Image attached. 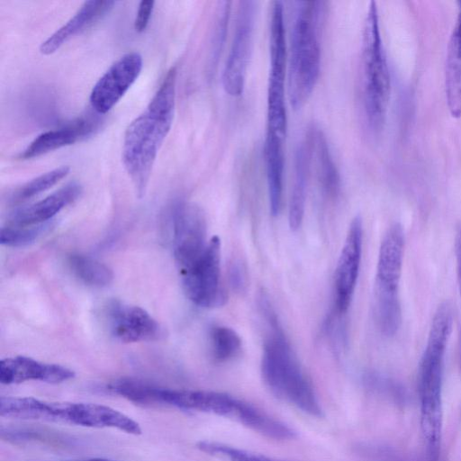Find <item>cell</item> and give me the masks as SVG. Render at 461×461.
Masks as SVG:
<instances>
[{
	"mask_svg": "<svg viewBox=\"0 0 461 461\" xmlns=\"http://www.w3.org/2000/svg\"><path fill=\"white\" fill-rule=\"evenodd\" d=\"M176 68L167 73L144 111L127 127L122 159L139 197L145 194L158 152L173 123Z\"/></svg>",
	"mask_w": 461,
	"mask_h": 461,
	"instance_id": "6da1fadb",
	"label": "cell"
},
{
	"mask_svg": "<svg viewBox=\"0 0 461 461\" xmlns=\"http://www.w3.org/2000/svg\"><path fill=\"white\" fill-rule=\"evenodd\" d=\"M258 305L270 332L264 343L261 361L263 379L271 392L302 411L321 417V407L303 372L267 295L261 293Z\"/></svg>",
	"mask_w": 461,
	"mask_h": 461,
	"instance_id": "7a4b0ae2",
	"label": "cell"
},
{
	"mask_svg": "<svg viewBox=\"0 0 461 461\" xmlns=\"http://www.w3.org/2000/svg\"><path fill=\"white\" fill-rule=\"evenodd\" d=\"M291 32L288 97L294 109L310 98L321 69V34L327 2H297Z\"/></svg>",
	"mask_w": 461,
	"mask_h": 461,
	"instance_id": "3957f363",
	"label": "cell"
},
{
	"mask_svg": "<svg viewBox=\"0 0 461 461\" xmlns=\"http://www.w3.org/2000/svg\"><path fill=\"white\" fill-rule=\"evenodd\" d=\"M0 415L93 428H113L139 435L141 429L129 416L96 403L46 402L33 397H1Z\"/></svg>",
	"mask_w": 461,
	"mask_h": 461,
	"instance_id": "277c9868",
	"label": "cell"
},
{
	"mask_svg": "<svg viewBox=\"0 0 461 461\" xmlns=\"http://www.w3.org/2000/svg\"><path fill=\"white\" fill-rule=\"evenodd\" d=\"M361 90L366 123L374 132L384 124L391 95V77L379 28L376 3L366 13L361 46Z\"/></svg>",
	"mask_w": 461,
	"mask_h": 461,
	"instance_id": "5b68a950",
	"label": "cell"
},
{
	"mask_svg": "<svg viewBox=\"0 0 461 461\" xmlns=\"http://www.w3.org/2000/svg\"><path fill=\"white\" fill-rule=\"evenodd\" d=\"M454 314L451 305H438L432 318L427 344L418 371V389L420 412H442V378L444 357L453 329Z\"/></svg>",
	"mask_w": 461,
	"mask_h": 461,
	"instance_id": "8992f818",
	"label": "cell"
},
{
	"mask_svg": "<svg viewBox=\"0 0 461 461\" xmlns=\"http://www.w3.org/2000/svg\"><path fill=\"white\" fill-rule=\"evenodd\" d=\"M124 397L142 406H170L185 411L214 413L233 419L240 400L222 393L177 390L132 379L124 387Z\"/></svg>",
	"mask_w": 461,
	"mask_h": 461,
	"instance_id": "52a82bcc",
	"label": "cell"
},
{
	"mask_svg": "<svg viewBox=\"0 0 461 461\" xmlns=\"http://www.w3.org/2000/svg\"><path fill=\"white\" fill-rule=\"evenodd\" d=\"M270 70L267 96V131L285 139L287 116L285 102L286 44L284 7L281 1L272 4L269 26Z\"/></svg>",
	"mask_w": 461,
	"mask_h": 461,
	"instance_id": "ba28073f",
	"label": "cell"
},
{
	"mask_svg": "<svg viewBox=\"0 0 461 461\" xmlns=\"http://www.w3.org/2000/svg\"><path fill=\"white\" fill-rule=\"evenodd\" d=\"M221 241L209 240L203 253L187 268L180 271L184 291L190 301L200 307L224 303L226 296L221 284Z\"/></svg>",
	"mask_w": 461,
	"mask_h": 461,
	"instance_id": "9c48e42d",
	"label": "cell"
},
{
	"mask_svg": "<svg viewBox=\"0 0 461 461\" xmlns=\"http://www.w3.org/2000/svg\"><path fill=\"white\" fill-rule=\"evenodd\" d=\"M256 12V2L239 3L233 40L221 76L224 91L234 97L240 96L245 87L253 49Z\"/></svg>",
	"mask_w": 461,
	"mask_h": 461,
	"instance_id": "30bf717a",
	"label": "cell"
},
{
	"mask_svg": "<svg viewBox=\"0 0 461 461\" xmlns=\"http://www.w3.org/2000/svg\"><path fill=\"white\" fill-rule=\"evenodd\" d=\"M207 222L196 204L182 202L173 212V253L180 271L191 266L205 250Z\"/></svg>",
	"mask_w": 461,
	"mask_h": 461,
	"instance_id": "8fae6325",
	"label": "cell"
},
{
	"mask_svg": "<svg viewBox=\"0 0 461 461\" xmlns=\"http://www.w3.org/2000/svg\"><path fill=\"white\" fill-rule=\"evenodd\" d=\"M405 235L400 223H393L384 233L378 252L374 287V303H398L403 262Z\"/></svg>",
	"mask_w": 461,
	"mask_h": 461,
	"instance_id": "7c38bea8",
	"label": "cell"
},
{
	"mask_svg": "<svg viewBox=\"0 0 461 461\" xmlns=\"http://www.w3.org/2000/svg\"><path fill=\"white\" fill-rule=\"evenodd\" d=\"M363 223L356 216L348 230L334 275V312L344 314L351 303L356 288L362 255Z\"/></svg>",
	"mask_w": 461,
	"mask_h": 461,
	"instance_id": "4fadbf2b",
	"label": "cell"
},
{
	"mask_svg": "<svg viewBox=\"0 0 461 461\" xmlns=\"http://www.w3.org/2000/svg\"><path fill=\"white\" fill-rule=\"evenodd\" d=\"M142 57L138 52L122 56L95 84L90 94V104L100 114L109 112L139 77Z\"/></svg>",
	"mask_w": 461,
	"mask_h": 461,
	"instance_id": "5bb4252c",
	"label": "cell"
},
{
	"mask_svg": "<svg viewBox=\"0 0 461 461\" xmlns=\"http://www.w3.org/2000/svg\"><path fill=\"white\" fill-rule=\"evenodd\" d=\"M107 315L111 332L121 342L155 340L161 335L158 321L140 306L113 301L108 305Z\"/></svg>",
	"mask_w": 461,
	"mask_h": 461,
	"instance_id": "9a60e30c",
	"label": "cell"
},
{
	"mask_svg": "<svg viewBox=\"0 0 461 461\" xmlns=\"http://www.w3.org/2000/svg\"><path fill=\"white\" fill-rule=\"evenodd\" d=\"M74 376V371L69 368L57 364L42 363L28 357L17 356L0 361V382L3 384L32 380L59 384Z\"/></svg>",
	"mask_w": 461,
	"mask_h": 461,
	"instance_id": "2e32d148",
	"label": "cell"
},
{
	"mask_svg": "<svg viewBox=\"0 0 461 461\" xmlns=\"http://www.w3.org/2000/svg\"><path fill=\"white\" fill-rule=\"evenodd\" d=\"M81 192V185L71 182L36 203L14 210L10 213L8 221L14 226L42 224L77 200Z\"/></svg>",
	"mask_w": 461,
	"mask_h": 461,
	"instance_id": "e0dca14e",
	"label": "cell"
},
{
	"mask_svg": "<svg viewBox=\"0 0 461 461\" xmlns=\"http://www.w3.org/2000/svg\"><path fill=\"white\" fill-rule=\"evenodd\" d=\"M311 150V161L322 194L336 199L340 191V177L323 132L312 126L306 134Z\"/></svg>",
	"mask_w": 461,
	"mask_h": 461,
	"instance_id": "ac0fdd59",
	"label": "cell"
},
{
	"mask_svg": "<svg viewBox=\"0 0 461 461\" xmlns=\"http://www.w3.org/2000/svg\"><path fill=\"white\" fill-rule=\"evenodd\" d=\"M114 1L90 0L85 2L77 12L40 46V52L50 55L66 41L104 17L114 5Z\"/></svg>",
	"mask_w": 461,
	"mask_h": 461,
	"instance_id": "d6986e66",
	"label": "cell"
},
{
	"mask_svg": "<svg viewBox=\"0 0 461 461\" xmlns=\"http://www.w3.org/2000/svg\"><path fill=\"white\" fill-rule=\"evenodd\" d=\"M446 99L449 113L454 118L461 117V1L452 29L446 57Z\"/></svg>",
	"mask_w": 461,
	"mask_h": 461,
	"instance_id": "ffe728a7",
	"label": "cell"
},
{
	"mask_svg": "<svg viewBox=\"0 0 461 461\" xmlns=\"http://www.w3.org/2000/svg\"><path fill=\"white\" fill-rule=\"evenodd\" d=\"M94 123L89 120L80 119L71 124L45 131L37 136L23 151L20 158L29 159L46 154L50 151L71 145L86 138L93 131Z\"/></svg>",
	"mask_w": 461,
	"mask_h": 461,
	"instance_id": "44dd1931",
	"label": "cell"
},
{
	"mask_svg": "<svg viewBox=\"0 0 461 461\" xmlns=\"http://www.w3.org/2000/svg\"><path fill=\"white\" fill-rule=\"evenodd\" d=\"M284 141L285 138L266 131L264 154L269 206L274 216L279 213L282 207L285 166Z\"/></svg>",
	"mask_w": 461,
	"mask_h": 461,
	"instance_id": "7402d4cb",
	"label": "cell"
},
{
	"mask_svg": "<svg viewBox=\"0 0 461 461\" xmlns=\"http://www.w3.org/2000/svg\"><path fill=\"white\" fill-rule=\"evenodd\" d=\"M310 173L311 150L305 137L298 146L294 157V175L288 212V222L292 230H298L303 222Z\"/></svg>",
	"mask_w": 461,
	"mask_h": 461,
	"instance_id": "603a6c76",
	"label": "cell"
},
{
	"mask_svg": "<svg viewBox=\"0 0 461 461\" xmlns=\"http://www.w3.org/2000/svg\"><path fill=\"white\" fill-rule=\"evenodd\" d=\"M68 266L79 280L91 286L104 287L113 279L110 267L87 256L71 255L68 258Z\"/></svg>",
	"mask_w": 461,
	"mask_h": 461,
	"instance_id": "cb8c5ba5",
	"label": "cell"
},
{
	"mask_svg": "<svg viewBox=\"0 0 461 461\" xmlns=\"http://www.w3.org/2000/svg\"><path fill=\"white\" fill-rule=\"evenodd\" d=\"M69 170V167L61 166L33 178L17 187L11 194L10 201L13 203H19L34 197L55 185L68 174Z\"/></svg>",
	"mask_w": 461,
	"mask_h": 461,
	"instance_id": "d4e9b609",
	"label": "cell"
},
{
	"mask_svg": "<svg viewBox=\"0 0 461 461\" xmlns=\"http://www.w3.org/2000/svg\"><path fill=\"white\" fill-rule=\"evenodd\" d=\"M210 342L212 357L218 362L232 359L241 349L239 334L226 326H213L210 330Z\"/></svg>",
	"mask_w": 461,
	"mask_h": 461,
	"instance_id": "484cf974",
	"label": "cell"
},
{
	"mask_svg": "<svg viewBox=\"0 0 461 461\" xmlns=\"http://www.w3.org/2000/svg\"><path fill=\"white\" fill-rule=\"evenodd\" d=\"M49 227V223L32 226H5L0 230V243L13 248L26 247L35 242Z\"/></svg>",
	"mask_w": 461,
	"mask_h": 461,
	"instance_id": "4316f807",
	"label": "cell"
},
{
	"mask_svg": "<svg viewBox=\"0 0 461 461\" xmlns=\"http://www.w3.org/2000/svg\"><path fill=\"white\" fill-rule=\"evenodd\" d=\"M197 447L208 455L226 461H280L218 442L201 441Z\"/></svg>",
	"mask_w": 461,
	"mask_h": 461,
	"instance_id": "83f0119b",
	"label": "cell"
},
{
	"mask_svg": "<svg viewBox=\"0 0 461 461\" xmlns=\"http://www.w3.org/2000/svg\"><path fill=\"white\" fill-rule=\"evenodd\" d=\"M229 281L231 288L237 293H242L247 287V272L243 263L234 259L229 267Z\"/></svg>",
	"mask_w": 461,
	"mask_h": 461,
	"instance_id": "f1b7e54d",
	"label": "cell"
},
{
	"mask_svg": "<svg viewBox=\"0 0 461 461\" xmlns=\"http://www.w3.org/2000/svg\"><path fill=\"white\" fill-rule=\"evenodd\" d=\"M154 1H141L139 5L136 18L134 21V29L137 32H142L147 28L154 9Z\"/></svg>",
	"mask_w": 461,
	"mask_h": 461,
	"instance_id": "f546056e",
	"label": "cell"
},
{
	"mask_svg": "<svg viewBox=\"0 0 461 461\" xmlns=\"http://www.w3.org/2000/svg\"><path fill=\"white\" fill-rule=\"evenodd\" d=\"M455 249H456L457 274H458V278H459L460 293H461V227L456 231V241H455Z\"/></svg>",
	"mask_w": 461,
	"mask_h": 461,
	"instance_id": "4dcf8cb0",
	"label": "cell"
}]
</instances>
